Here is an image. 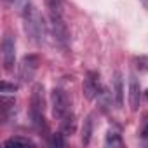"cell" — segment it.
<instances>
[{
	"label": "cell",
	"instance_id": "e0dca14e",
	"mask_svg": "<svg viewBox=\"0 0 148 148\" xmlns=\"http://www.w3.org/2000/svg\"><path fill=\"white\" fill-rule=\"evenodd\" d=\"M4 2H7V4H11V2H16V0H4Z\"/></svg>",
	"mask_w": 148,
	"mask_h": 148
},
{
	"label": "cell",
	"instance_id": "277c9868",
	"mask_svg": "<svg viewBox=\"0 0 148 148\" xmlns=\"http://www.w3.org/2000/svg\"><path fill=\"white\" fill-rule=\"evenodd\" d=\"M37 68H38V58L37 56H25L19 63V79H21V82H30L35 77Z\"/></svg>",
	"mask_w": 148,
	"mask_h": 148
},
{
	"label": "cell",
	"instance_id": "2e32d148",
	"mask_svg": "<svg viewBox=\"0 0 148 148\" xmlns=\"http://www.w3.org/2000/svg\"><path fill=\"white\" fill-rule=\"evenodd\" d=\"M141 4H143V5H145L146 9H148V0H141Z\"/></svg>",
	"mask_w": 148,
	"mask_h": 148
},
{
	"label": "cell",
	"instance_id": "ac0fdd59",
	"mask_svg": "<svg viewBox=\"0 0 148 148\" xmlns=\"http://www.w3.org/2000/svg\"><path fill=\"white\" fill-rule=\"evenodd\" d=\"M145 96H146V99H148V91H146V92H145Z\"/></svg>",
	"mask_w": 148,
	"mask_h": 148
},
{
	"label": "cell",
	"instance_id": "5bb4252c",
	"mask_svg": "<svg viewBox=\"0 0 148 148\" xmlns=\"http://www.w3.org/2000/svg\"><path fill=\"white\" fill-rule=\"evenodd\" d=\"M63 132H58V134H54L52 138H51V145L52 146H64V139H63Z\"/></svg>",
	"mask_w": 148,
	"mask_h": 148
},
{
	"label": "cell",
	"instance_id": "8fae6325",
	"mask_svg": "<svg viewBox=\"0 0 148 148\" xmlns=\"http://www.w3.org/2000/svg\"><path fill=\"white\" fill-rule=\"evenodd\" d=\"M106 145L108 146H122V138L115 131H108L106 134Z\"/></svg>",
	"mask_w": 148,
	"mask_h": 148
},
{
	"label": "cell",
	"instance_id": "52a82bcc",
	"mask_svg": "<svg viewBox=\"0 0 148 148\" xmlns=\"http://www.w3.org/2000/svg\"><path fill=\"white\" fill-rule=\"evenodd\" d=\"M101 86H99V75L96 71H89L87 77L84 80V94L87 99H94L98 98V94L101 92Z\"/></svg>",
	"mask_w": 148,
	"mask_h": 148
},
{
	"label": "cell",
	"instance_id": "30bf717a",
	"mask_svg": "<svg viewBox=\"0 0 148 148\" xmlns=\"http://www.w3.org/2000/svg\"><path fill=\"white\" fill-rule=\"evenodd\" d=\"M113 89H115V101H117V106H122L124 105V92H122V79L117 73L115 75V80H113Z\"/></svg>",
	"mask_w": 148,
	"mask_h": 148
},
{
	"label": "cell",
	"instance_id": "ba28073f",
	"mask_svg": "<svg viewBox=\"0 0 148 148\" xmlns=\"http://www.w3.org/2000/svg\"><path fill=\"white\" fill-rule=\"evenodd\" d=\"M139 99H141V89H139V82L134 75H131L129 79V105L131 110L136 112L139 108Z\"/></svg>",
	"mask_w": 148,
	"mask_h": 148
},
{
	"label": "cell",
	"instance_id": "4fadbf2b",
	"mask_svg": "<svg viewBox=\"0 0 148 148\" xmlns=\"http://www.w3.org/2000/svg\"><path fill=\"white\" fill-rule=\"evenodd\" d=\"M91 131H92V120H91V117H87V120L84 122V131H82V141H84V145L89 143V139H91Z\"/></svg>",
	"mask_w": 148,
	"mask_h": 148
},
{
	"label": "cell",
	"instance_id": "6da1fadb",
	"mask_svg": "<svg viewBox=\"0 0 148 148\" xmlns=\"http://www.w3.org/2000/svg\"><path fill=\"white\" fill-rule=\"evenodd\" d=\"M44 108H45V98H44V87L37 84L32 92V122L38 132H47V124L44 120Z\"/></svg>",
	"mask_w": 148,
	"mask_h": 148
},
{
	"label": "cell",
	"instance_id": "5b68a950",
	"mask_svg": "<svg viewBox=\"0 0 148 148\" xmlns=\"http://www.w3.org/2000/svg\"><path fill=\"white\" fill-rule=\"evenodd\" d=\"M49 19H51V28H52V33H54L56 40L61 42V44H66V40H68V30H66V25H64L61 14L59 12H51Z\"/></svg>",
	"mask_w": 148,
	"mask_h": 148
},
{
	"label": "cell",
	"instance_id": "9c48e42d",
	"mask_svg": "<svg viewBox=\"0 0 148 148\" xmlns=\"http://www.w3.org/2000/svg\"><path fill=\"white\" fill-rule=\"evenodd\" d=\"M73 131H75V119H73V115L68 113L64 119H61V132L68 136V134H73Z\"/></svg>",
	"mask_w": 148,
	"mask_h": 148
},
{
	"label": "cell",
	"instance_id": "8992f818",
	"mask_svg": "<svg viewBox=\"0 0 148 148\" xmlns=\"http://www.w3.org/2000/svg\"><path fill=\"white\" fill-rule=\"evenodd\" d=\"M2 58H4L5 70H12L14 59H16V44H14V38L11 35L4 37V42H2Z\"/></svg>",
	"mask_w": 148,
	"mask_h": 148
},
{
	"label": "cell",
	"instance_id": "9a60e30c",
	"mask_svg": "<svg viewBox=\"0 0 148 148\" xmlns=\"http://www.w3.org/2000/svg\"><path fill=\"white\" fill-rule=\"evenodd\" d=\"M141 138L148 139V115H146V117H145V120H143V127H141Z\"/></svg>",
	"mask_w": 148,
	"mask_h": 148
},
{
	"label": "cell",
	"instance_id": "7a4b0ae2",
	"mask_svg": "<svg viewBox=\"0 0 148 148\" xmlns=\"http://www.w3.org/2000/svg\"><path fill=\"white\" fill-rule=\"evenodd\" d=\"M25 30L35 42H42V38H44V21H42L40 14L37 12V9L33 5L25 7Z\"/></svg>",
	"mask_w": 148,
	"mask_h": 148
},
{
	"label": "cell",
	"instance_id": "3957f363",
	"mask_svg": "<svg viewBox=\"0 0 148 148\" xmlns=\"http://www.w3.org/2000/svg\"><path fill=\"white\" fill-rule=\"evenodd\" d=\"M51 105H52V115L58 120L64 119L70 113V99L63 89H54L51 92Z\"/></svg>",
	"mask_w": 148,
	"mask_h": 148
},
{
	"label": "cell",
	"instance_id": "7c38bea8",
	"mask_svg": "<svg viewBox=\"0 0 148 148\" xmlns=\"http://www.w3.org/2000/svg\"><path fill=\"white\" fill-rule=\"evenodd\" d=\"M28 145H32V141L26 138H9L7 141H4V146H28Z\"/></svg>",
	"mask_w": 148,
	"mask_h": 148
}]
</instances>
